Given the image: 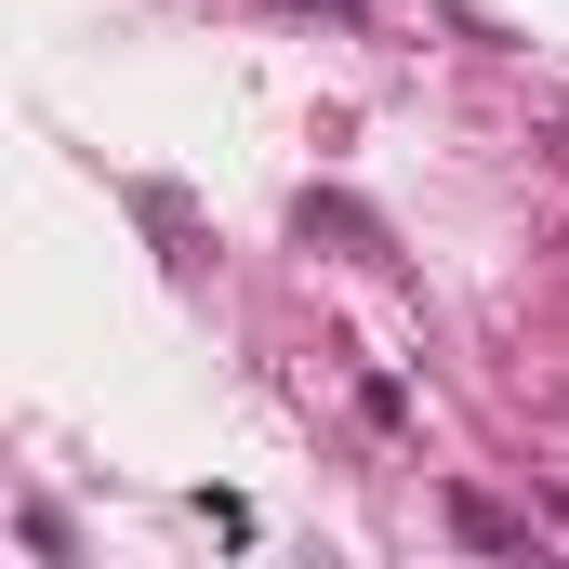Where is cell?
Here are the masks:
<instances>
[{"instance_id": "obj_1", "label": "cell", "mask_w": 569, "mask_h": 569, "mask_svg": "<svg viewBox=\"0 0 569 569\" xmlns=\"http://www.w3.org/2000/svg\"><path fill=\"white\" fill-rule=\"evenodd\" d=\"M291 226H305V239H331V252H358V266H398V252H385V226H371L358 199H305Z\"/></svg>"}, {"instance_id": "obj_2", "label": "cell", "mask_w": 569, "mask_h": 569, "mask_svg": "<svg viewBox=\"0 0 569 569\" xmlns=\"http://www.w3.org/2000/svg\"><path fill=\"white\" fill-rule=\"evenodd\" d=\"M450 530H463L477 557H530V517H517V503H490V490H450Z\"/></svg>"}, {"instance_id": "obj_3", "label": "cell", "mask_w": 569, "mask_h": 569, "mask_svg": "<svg viewBox=\"0 0 569 569\" xmlns=\"http://www.w3.org/2000/svg\"><path fill=\"white\" fill-rule=\"evenodd\" d=\"M133 212H146V239H159L172 266H199V212H186V186H133Z\"/></svg>"}, {"instance_id": "obj_4", "label": "cell", "mask_w": 569, "mask_h": 569, "mask_svg": "<svg viewBox=\"0 0 569 569\" xmlns=\"http://www.w3.org/2000/svg\"><path fill=\"white\" fill-rule=\"evenodd\" d=\"M557 517H569V490H557Z\"/></svg>"}]
</instances>
